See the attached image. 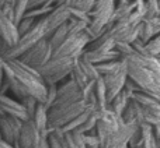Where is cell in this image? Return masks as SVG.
Listing matches in <instances>:
<instances>
[{
	"label": "cell",
	"mask_w": 160,
	"mask_h": 148,
	"mask_svg": "<svg viewBox=\"0 0 160 148\" xmlns=\"http://www.w3.org/2000/svg\"><path fill=\"white\" fill-rule=\"evenodd\" d=\"M122 59L127 63L128 78L139 91L160 101V59L136 52Z\"/></svg>",
	"instance_id": "1"
},
{
	"label": "cell",
	"mask_w": 160,
	"mask_h": 148,
	"mask_svg": "<svg viewBox=\"0 0 160 148\" xmlns=\"http://www.w3.org/2000/svg\"><path fill=\"white\" fill-rule=\"evenodd\" d=\"M3 64L27 90L31 96L37 99L39 104H45L48 94V85L39 72L34 67L27 66L20 59H3Z\"/></svg>",
	"instance_id": "2"
},
{
	"label": "cell",
	"mask_w": 160,
	"mask_h": 148,
	"mask_svg": "<svg viewBox=\"0 0 160 148\" xmlns=\"http://www.w3.org/2000/svg\"><path fill=\"white\" fill-rule=\"evenodd\" d=\"M115 6L117 0H97L96 2L93 10L90 11L91 21L86 30L91 41L97 39L110 28V21L115 10Z\"/></svg>",
	"instance_id": "3"
},
{
	"label": "cell",
	"mask_w": 160,
	"mask_h": 148,
	"mask_svg": "<svg viewBox=\"0 0 160 148\" xmlns=\"http://www.w3.org/2000/svg\"><path fill=\"white\" fill-rule=\"evenodd\" d=\"M90 104L80 99V101L72 102V104L66 105H58V106H52L48 109V130H56L62 129L65 124L72 122L75 118L82 115Z\"/></svg>",
	"instance_id": "4"
},
{
	"label": "cell",
	"mask_w": 160,
	"mask_h": 148,
	"mask_svg": "<svg viewBox=\"0 0 160 148\" xmlns=\"http://www.w3.org/2000/svg\"><path fill=\"white\" fill-rule=\"evenodd\" d=\"M48 38V30H47V22H45V16L37 20V22L34 24V27L28 31L27 34H24L22 36H20L18 42L14 46H11L7 50L3 59H18L24 52H27L31 46L39 42L41 39Z\"/></svg>",
	"instance_id": "5"
},
{
	"label": "cell",
	"mask_w": 160,
	"mask_h": 148,
	"mask_svg": "<svg viewBox=\"0 0 160 148\" xmlns=\"http://www.w3.org/2000/svg\"><path fill=\"white\" fill-rule=\"evenodd\" d=\"M76 59L73 58H51L45 64L38 67V72L45 80L47 85L59 84L63 80L69 78Z\"/></svg>",
	"instance_id": "6"
},
{
	"label": "cell",
	"mask_w": 160,
	"mask_h": 148,
	"mask_svg": "<svg viewBox=\"0 0 160 148\" xmlns=\"http://www.w3.org/2000/svg\"><path fill=\"white\" fill-rule=\"evenodd\" d=\"M91 42L88 34L80 32L75 35H69L63 41V44L59 45L55 50L52 52V58H73L78 59L79 56L83 55L87 45Z\"/></svg>",
	"instance_id": "7"
},
{
	"label": "cell",
	"mask_w": 160,
	"mask_h": 148,
	"mask_svg": "<svg viewBox=\"0 0 160 148\" xmlns=\"http://www.w3.org/2000/svg\"><path fill=\"white\" fill-rule=\"evenodd\" d=\"M102 80H104L105 84V90H107V102L110 104V101L119 94L122 90H124L125 84H127L128 80V72H127V63H125L124 59H119L117 67L112 70V72L101 76Z\"/></svg>",
	"instance_id": "8"
},
{
	"label": "cell",
	"mask_w": 160,
	"mask_h": 148,
	"mask_svg": "<svg viewBox=\"0 0 160 148\" xmlns=\"http://www.w3.org/2000/svg\"><path fill=\"white\" fill-rule=\"evenodd\" d=\"M52 46H51L48 38L41 39L39 42H37L34 46H31L27 52H24L20 56V60L22 63H25L27 66L34 67V69H38L42 64H45L51 58H52Z\"/></svg>",
	"instance_id": "9"
},
{
	"label": "cell",
	"mask_w": 160,
	"mask_h": 148,
	"mask_svg": "<svg viewBox=\"0 0 160 148\" xmlns=\"http://www.w3.org/2000/svg\"><path fill=\"white\" fill-rule=\"evenodd\" d=\"M22 123L24 122L21 119L0 113V137H2V140L8 144L17 146Z\"/></svg>",
	"instance_id": "10"
},
{
	"label": "cell",
	"mask_w": 160,
	"mask_h": 148,
	"mask_svg": "<svg viewBox=\"0 0 160 148\" xmlns=\"http://www.w3.org/2000/svg\"><path fill=\"white\" fill-rule=\"evenodd\" d=\"M42 136L38 129H37L35 123L32 122V119H28L22 123L21 132H20V137H18V148H37L41 143Z\"/></svg>",
	"instance_id": "11"
},
{
	"label": "cell",
	"mask_w": 160,
	"mask_h": 148,
	"mask_svg": "<svg viewBox=\"0 0 160 148\" xmlns=\"http://www.w3.org/2000/svg\"><path fill=\"white\" fill-rule=\"evenodd\" d=\"M0 113L18 118L22 122L30 119L28 112L25 109V106L22 105V102H17L16 99L10 98V96L4 95V94H0Z\"/></svg>",
	"instance_id": "12"
},
{
	"label": "cell",
	"mask_w": 160,
	"mask_h": 148,
	"mask_svg": "<svg viewBox=\"0 0 160 148\" xmlns=\"http://www.w3.org/2000/svg\"><path fill=\"white\" fill-rule=\"evenodd\" d=\"M132 94H133L132 91H129L128 88L124 87V90H122L119 94H117V95L110 101L108 108H110L114 113H117L118 116H121L122 113H124L125 108L128 106V104H129L131 99H132Z\"/></svg>",
	"instance_id": "13"
},
{
	"label": "cell",
	"mask_w": 160,
	"mask_h": 148,
	"mask_svg": "<svg viewBox=\"0 0 160 148\" xmlns=\"http://www.w3.org/2000/svg\"><path fill=\"white\" fill-rule=\"evenodd\" d=\"M159 34H160V28H159L156 18H145L141 22V27H139V39L143 44L149 42L153 36L159 35Z\"/></svg>",
	"instance_id": "14"
},
{
	"label": "cell",
	"mask_w": 160,
	"mask_h": 148,
	"mask_svg": "<svg viewBox=\"0 0 160 148\" xmlns=\"http://www.w3.org/2000/svg\"><path fill=\"white\" fill-rule=\"evenodd\" d=\"M31 119L35 123L37 129L41 132V134L48 136V133H49V130H48V108L44 104H38Z\"/></svg>",
	"instance_id": "15"
},
{
	"label": "cell",
	"mask_w": 160,
	"mask_h": 148,
	"mask_svg": "<svg viewBox=\"0 0 160 148\" xmlns=\"http://www.w3.org/2000/svg\"><path fill=\"white\" fill-rule=\"evenodd\" d=\"M132 11H135V3H133V0H131L128 3H122V4H117L115 10L112 13V17H111L110 24H114V22L119 21L122 18H127Z\"/></svg>",
	"instance_id": "16"
},
{
	"label": "cell",
	"mask_w": 160,
	"mask_h": 148,
	"mask_svg": "<svg viewBox=\"0 0 160 148\" xmlns=\"http://www.w3.org/2000/svg\"><path fill=\"white\" fill-rule=\"evenodd\" d=\"M68 36H69V30H68V22H65V24H62L61 27H58L52 34H51L48 41H49L52 49L55 50L59 45L63 44V41L68 38Z\"/></svg>",
	"instance_id": "17"
},
{
	"label": "cell",
	"mask_w": 160,
	"mask_h": 148,
	"mask_svg": "<svg viewBox=\"0 0 160 148\" xmlns=\"http://www.w3.org/2000/svg\"><path fill=\"white\" fill-rule=\"evenodd\" d=\"M78 63L80 64V67H82V70L84 72V74L88 77V80L90 81H96L97 78L100 77V73L97 72V67L94 63H91L90 60H87V59L84 58V56H79L78 58Z\"/></svg>",
	"instance_id": "18"
},
{
	"label": "cell",
	"mask_w": 160,
	"mask_h": 148,
	"mask_svg": "<svg viewBox=\"0 0 160 148\" xmlns=\"http://www.w3.org/2000/svg\"><path fill=\"white\" fill-rule=\"evenodd\" d=\"M70 78L73 80V81L76 82V84L79 85L80 88L86 87V85L90 82V80H88V77L84 74V72L82 70V67H80V64L78 63V59H76L75 64H73V69H72V73H70Z\"/></svg>",
	"instance_id": "19"
},
{
	"label": "cell",
	"mask_w": 160,
	"mask_h": 148,
	"mask_svg": "<svg viewBox=\"0 0 160 148\" xmlns=\"http://www.w3.org/2000/svg\"><path fill=\"white\" fill-rule=\"evenodd\" d=\"M145 55L156 56V58L160 56V34L145 44Z\"/></svg>",
	"instance_id": "20"
},
{
	"label": "cell",
	"mask_w": 160,
	"mask_h": 148,
	"mask_svg": "<svg viewBox=\"0 0 160 148\" xmlns=\"http://www.w3.org/2000/svg\"><path fill=\"white\" fill-rule=\"evenodd\" d=\"M159 16V0H145V18H156Z\"/></svg>",
	"instance_id": "21"
},
{
	"label": "cell",
	"mask_w": 160,
	"mask_h": 148,
	"mask_svg": "<svg viewBox=\"0 0 160 148\" xmlns=\"http://www.w3.org/2000/svg\"><path fill=\"white\" fill-rule=\"evenodd\" d=\"M97 0H75L72 8H78L80 11H84V13H88L93 10L94 4H96Z\"/></svg>",
	"instance_id": "22"
},
{
	"label": "cell",
	"mask_w": 160,
	"mask_h": 148,
	"mask_svg": "<svg viewBox=\"0 0 160 148\" xmlns=\"http://www.w3.org/2000/svg\"><path fill=\"white\" fill-rule=\"evenodd\" d=\"M48 143H49L51 148H62L59 136H58V133H56L55 130H51V132L48 133Z\"/></svg>",
	"instance_id": "23"
},
{
	"label": "cell",
	"mask_w": 160,
	"mask_h": 148,
	"mask_svg": "<svg viewBox=\"0 0 160 148\" xmlns=\"http://www.w3.org/2000/svg\"><path fill=\"white\" fill-rule=\"evenodd\" d=\"M0 148H18V147L13 146V144H8V143H6V141H3V140H0Z\"/></svg>",
	"instance_id": "24"
},
{
	"label": "cell",
	"mask_w": 160,
	"mask_h": 148,
	"mask_svg": "<svg viewBox=\"0 0 160 148\" xmlns=\"http://www.w3.org/2000/svg\"><path fill=\"white\" fill-rule=\"evenodd\" d=\"M135 148H143V146H142V143H141V144H139V146H136Z\"/></svg>",
	"instance_id": "25"
},
{
	"label": "cell",
	"mask_w": 160,
	"mask_h": 148,
	"mask_svg": "<svg viewBox=\"0 0 160 148\" xmlns=\"http://www.w3.org/2000/svg\"><path fill=\"white\" fill-rule=\"evenodd\" d=\"M159 8H160V0H159Z\"/></svg>",
	"instance_id": "26"
},
{
	"label": "cell",
	"mask_w": 160,
	"mask_h": 148,
	"mask_svg": "<svg viewBox=\"0 0 160 148\" xmlns=\"http://www.w3.org/2000/svg\"><path fill=\"white\" fill-rule=\"evenodd\" d=\"M0 140H2V137H0Z\"/></svg>",
	"instance_id": "27"
},
{
	"label": "cell",
	"mask_w": 160,
	"mask_h": 148,
	"mask_svg": "<svg viewBox=\"0 0 160 148\" xmlns=\"http://www.w3.org/2000/svg\"><path fill=\"white\" fill-rule=\"evenodd\" d=\"M159 58H160V56H159Z\"/></svg>",
	"instance_id": "28"
},
{
	"label": "cell",
	"mask_w": 160,
	"mask_h": 148,
	"mask_svg": "<svg viewBox=\"0 0 160 148\" xmlns=\"http://www.w3.org/2000/svg\"><path fill=\"white\" fill-rule=\"evenodd\" d=\"M127 148H128V147H127Z\"/></svg>",
	"instance_id": "29"
}]
</instances>
